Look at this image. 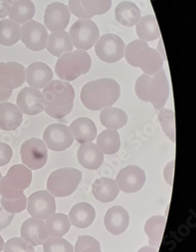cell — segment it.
<instances>
[{
  "mask_svg": "<svg viewBox=\"0 0 196 252\" xmlns=\"http://www.w3.org/2000/svg\"><path fill=\"white\" fill-rule=\"evenodd\" d=\"M4 245H5V243H4L3 239H2V236L0 235V252L3 250Z\"/></svg>",
  "mask_w": 196,
  "mask_h": 252,
  "instance_id": "cell-51",
  "label": "cell"
},
{
  "mask_svg": "<svg viewBox=\"0 0 196 252\" xmlns=\"http://www.w3.org/2000/svg\"><path fill=\"white\" fill-rule=\"evenodd\" d=\"M46 231L50 237H62L71 227V222L67 216L62 213H54L46 219Z\"/></svg>",
  "mask_w": 196,
  "mask_h": 252,
  "instance_id": "cell-33",
  "label": "cell"
},
{
  "mask_svg": "<svg viewBox=\"0 0 196 252\" xmlns=\"http://www.w3.org/2000/svg\"><path fill=\"white\" fill-rule=\"evenodd\" d=\"M13 157V150L7 143L0 142V167L6 165Z\"/></svg>",
  "mask_w": 196,
  "mask_h": 252,
  "instance_id": "cell-44",
  "label": "cell"
},
{
  "mask_svg": "<svg viewBox=\"0 0 196 252\" xmlns=\"http://www.w3.org/2000/svg\"><path fill=\"white\" fill-rule=\"evenodd\" d=\"M146 181L145 172L137 165H129L119 171L116 184L124 193H137L142 189Z\"/></svg>",
  "mask_w": 196,
  "mask_h": 252,
  "instance_id": "cell-12",
  "label": "cell"
},
{
  "mask_svg": "<svg viewBox=\"0 0 196 252\" xmlns=\"http://www.w3.org/2000/svg\"><path fill=\"white\" fill-rule=\"evenodd\" d=\"M151 78L147 75H140L135 83V94L137 97L144 102H149L148 96V88L150 83Z\"/></svg>",
  "mask_w": 196,
  "mask_h": 252,
  "instance_id": "cell-41",
  "label": "cell"
},
{
  "mask_svg": "<svg viewBox=\"0 0 196 252\" xmlns=\"http://www.w3.org/2000/svg\"><path fill=\"white\" fill-rule=\"evenodd\" d=\"M68 9L70 13L79 19H91V17L84 11L81 6L80 0H69Z\"/></svg>",
  "mask_w": 196,
  "mask_h": 252,
  "instance_id": "cell-43",
  "label": "cell"
},
{
  "mask_svg": "<svg viewBox=\"0 0 196 252\" xmlns=\"http://www.w3.org/2000/svg\"><path fill=\"white\" fill-rule=\"evenodd\" d=\"M45 112L54 119H63L72 111L75 93L69 82L51 81L43 89Z\"/></svg>",
  "mask_w": 196,
  "mask_h": 252,
  "instance_id": "cell-2",
  "label": "cell"
},
{
  "mask_svg": "<svg viewBox=\"0 0 196 252\" xmlns=\"http://www.w3.org/2000/svg\"><path fill=\"white\" fill-rule=\"evenodd\" d=\"M173 165H174L173 161L168 163L165 165L163 172L164 179H165L166 183L170 186L172 185V183H173Z\"/></svg>",
  "mask_w": 196,
  "mask_h": 252,
  "instance_id": "cell-47",
  "label": "cell"
},
{
  "mask_svg": "<svg viewBox=\"0 0 196 252\" xmlns=\"http://www.w3.org/2000/svg\"><path fill=\"white\" fill-rule=\"evenodd\" d=\"M35 14V6L31 0H15L8 15L18 25H24L33 20Z\"/></svg>",
  "mask_w": 196,
  "mask_h": 252,
  "instance_id": "cell-28",
  "label": "cell"
},
{
  "mask_svg": "<svg viewBox=\"0 0 196 252\" xmlns=\"http://www.w3.org/2000/svg\"><path fill=\"white\" fill-rule=\"evenodd\" d=\"M73 136L69 128L65 125H50L45 129L43 140L49 149L56 152L65 151L74 142Z\"/></svg>",
  "mask_w": 196,
  "mask_h": 252,
  "instance_id": "cell-11",
  "label": "cell"
},
{
  "mask_svg": "<svg viewBox=\"0 0 196 252\" xmlns=\"http://www.w3.org/2000/svg\"><path fill=\"white\" fill-rule=\"evenodd\" d=\"M77 158L79 164L89 170H96L104 162V154L94 143H83L79 147Z\"/></svg>",
  "mask_w": 196,
  "mask_h": 252,
  "instance_id": "cell-20",
  "label": "cell"
},
{
  "mask_svg": "<svg viewBox=\"0 0 196 252\" xmlns=\"http://www.w3.org/2000/svg\"><path fill=\"white\" fill-rule=\"evenodd\" d=\"M96 217V212L92 205L87 202L78 203L69 212L71 224L76 228L85 229L91 225Z\"/></svg>",
  "mask_w": 196,
  "mask_h": 252,
  "instance_id": "cell-23",
  "label": "cell"
},
{
  "mask_svg": "<svg viewBox=\"0 0 196 252\" xmlns=\"http://www.w3.org/2000/svg\"><path fill=\"white\" fill-rule=\"evenodd\" d=\"M71 13L65 4L53 2L46 7L44 25L50 32L64 31L69 24Z\"/></svg>",
  "mask_w": 196,
  "mask_h": 252,
  "instance_id": "cell-14",
  "label": "cell"
},
{
  "mask_svg": "<svg viewBox=\"0 0 196 252\" xmlns=\"http://www.w3.org/2000/svg\"><path fill=\"white\" fill-rule=\"evenodd\" d=\"M4 252H35L33 245L19 237L11 238L5 244Z\"/></svg>",
  "mask_w": 196,
  "mask_h": 252,
  "instance_id": "cell-39",
  "label": "cell"
},
{
  "mask_svg": "<svg viewBox=\"0 0 196 252\" xmlns=\"http://www.w3.org/2000/svg\"><path fill=\"white\" fill-rule=\"evenodd\" d=\"M12 1H15V0H12Z\"/></svg>",
  "mask_w": 196,
  "mask_h": 252,
  "instance_id": "cell-53",
  "label": "cell"
},
{
  "mask_svg": "<svg viewBox=\"0 0 196 252\" xmlns=\"http://www.w3.org/2000/svg\"><path fill=\"white\" fill-rule=\"evenodd\" d=\"M0 203L4 210L10 214H18L20 212H23L25 210V208H27V198L25 197V195H23L21 198L13 200V201L1 198Z\"/></svg>",
  "mask_w": 196,
  "mask_h": 252,
  "instance_id": "cell-40",
  "label": "cell"
},
{
  "mask_svg": "<svg viewBox=\"0 0 196 252\" xmlns=\"http://www.w3.org/2000/svg\"><path fill=\"white\" fill-rule=\"evenodd\" d=\"M46 49L50 54L60 58L64 54L73 50L69 34L65 31L53 32L48 36Z\"/></svg>",
  "mask_w": 196,
  "mask_h": 252,
  "instance_id": "cell-26",
  "label": "cell"
},
{
  "mask_svg": "<svg viewBox=\"0 0 196 252\" xmlns=\"http://www.w3.org/2000/svg\"><path fill=\"white\" fill-rule=\"evenodd\" d=\"M158 52H159V54L161 56L162 58L163 61H165V50H164V46H163V40L162 39H160V42L158 43Z\"/></svg>",
  "mask_w": 196,
  "mask_h": 252,
  "instance_id": "cell-49",
  "label": "cell"
},
{
  "mask_svg": "<svg viewBox=\"0 0 196 252\" xmlns=\"http://www.w3.org/2000/svg\"><path fill=\"white\" fill-rule=\"evenodd\" d=\"M102 126L109 129L117 130L127 125L128 117L123 110L117 107H106L100 115Z\"/></svg>",
  "mask_w": 196,
  "mask_h": 252,
  "instance_id": "cell-29",
  "label": "cell"
},
{
  "mask_svg": "<svg viewBox=\"0 0 196 252\" xmlns=\"http://www.w3.org/2000/svg\"><path fill=\"white\" fill-rule=\"evenodd\" d=\"M4 178L10 187L24 191L31 185L33 172L24 164H16L8 170Z\"/></svg>",
  "mask_w": 196,
  "mask_h": 252,
  "instance_id": "cell-25",
  "label": "cell"
},
{
  "mask_svg": "<svg viewBox=\"0 0 196 252\" xmlns=\"http://www.w3.org/2000/svg\"><path fill=\"white\" fill-rule=\"evenodd\" d=\"M136 25V32L140 40L152 42L160 38V29L154 15L143 17Z\"/></svg>",
  "mask_w": 196,
  "mask_h": 252,
  "instance_id": "cell-30",
  "label": "cell"
},
{
  "mask_svg": "<svg viewBox=\"0 0 196 252\" xmlns=\"http://www.w3.org/2000/svg\"><path fill=\"white\" fill-rule=\"evenodd\" d=\"M26 208L33 218L46 220L56 212V202L48 191H37L29 196Z\"/></svg>",
  "mask_w": 196,
  "mask_h": 252,
  "instance_id": "cell-9",
  "label": "cell"
},
{
  "mask_svg": "<svg viewBox=\"0 0 196 252\" xmlns=\"http://www.w3.org/2000/svg\"><path fill=\"white\" fill-rule=\"evenodd\" d=\"M44 252H74L73 246L65 239L50 237L43 243Z\"/></svg>",
  "mask_w": 196,
  "mask_h": 252,
  "instance_id": "cell-37",
  "label": "cell"
},
{
  "mask_svg": "<svg viewBox=\"0 0 196 252\" xmlns=\"http://www.w3.org/2000/svg\"><path fill=\"white\" fill-rule=\"evenodd\" d=\"M162 128L165 135L171 141L175 142V117L173 110L163 108L158 113Z\"/></svg>",
  "mask_w": 196,
  "mask_h": 252,
  "instance_id": "cell-35",
  "label": "cell"
},
{
  "mask_svg": "<svg viewBox=\"0 0 196 252\" xmlns=\"http://www.w3.org/2000/svg\"><path fill=\"white\" fill-rule=\"evenodd\" d=\"M69 36L76 49L87 51L96 44L100 38V32L91 19H79L71 25Z\"/></svg>",
  "mask_w": 196,
  "mask_h": 252,
  "instance_id": "cell-6",
  "label": "cell"
},
{
  "mask_svg": "<svg viewBox=\"0 0 196 252\" xmlns=\"http://www.w3.org/2000/svg\"><path fill=\"white\" fill-rule=\"evenodd\" d=\"M13 6L12 0H0V18H5Z\"/></svg>",
  "mask_w": 196,
  "mask_h": 252,
  "instance_id": "cell-46",
  "label": "cell"
},
{
  "mask_svg": "<svg viewBox=\"0 0 196 252\" xmlns=\"http://www.w3.org/2000/svg\"><path fill=\"white\" fill-rule=\"evenodd\" d=\"M69 129L74 139L81 144L94 141L98 133L96 125L87 117H81L74 120Z\"/></svg>",
  "mask_w": 196,
  "mask_h": 252,
  "instance_id": "cell-21",
  "label": "cell"
},
{
  "mask_svg": "<svg viewBox=\"0 0 196 252\" xmlns=\"http://www.w3.org/2000/svg\"><path fill=\"white\" fill-rule=\"evenodd\" d=\"M0 195L2 196V198L13 201L21 198L25 193L24 191L16 189L10 187L3 177L0 180Z\"/></svg>",
  "mask_w": 196,
  "mask_h": 252,
  "instance_id": "cell-42",
  "label": "cell"
},
{
  "mask_svg": "<svg viewBox=\"0 0 196 252\" xmlns=\"http://www.w3.org/2000/svg\"><path fill=\"white\" fill-rule=\"evenodd\" d=\"M75 252H101L100 243L91 236H80L75 244Z\"/></svg>",
  "mask_w": 196,
  "mask_h": 252,
  "instance_id": "cell-38",
  "label": "cell"
},
{
  "mask_svg": "<svg viewBox=\"0 0 196 252\" xmlns=\"http://www.w3.org/2000/svg\"><path fill=\"white\" fill-rule=\"evenodd\" d=\"M97 146L102 153L113 155L117 153L121 147V140L116 130L105 129L100 132L97 139Z\"/></svg>",
  "mask_w": 196,
  "mask_h": 252,
  "instance_id": "cell-31",
  "label": "cell"
},
{
  "mask_svg": "<svg viewBox=\"0 0 196 252\" xmlns=\"http://www.w3.org/2000/svg\"><path fill=\"white\" fill-rule=\"evenodd\" d=\"M83 173L77 168H62L50 174L46 188L55 197H68L77 189Z\"/></svg>",
  "mask_w": 196,
  "mask_h": 252,
  "instance_id": "cell-5",
  "label": "cell"
},
{
  "mask_svg": "<svg viewBox=\"0 0 196 252\" xmlns=\"http://www.w3.org/2000/svg\"><path fill=\"white\" fill-rule=\"evenodd\" d=\"M13 90L0 89V102L7 101L11 97Z\"/></svg>",
  "mask_w": 196,
  "mask_h": 252,
  "instance_id": "cell-48",
  "label": "cell"
},
{
  "mask_svg": "<svg viewBox=\"0 0 196 252\" xmlns=\"http://www.w3.org/2000/svg\"><path fill=\"white\" fill-rule=\"evenodd\" d=\"M95 52L102 62L116 63L124 57L125 44L118 35L108 33L98 38L95 44Z\"/></svg>",
  "mask_w": 196,
  "mask_h": 252,
  "instance_id": "cell-8",
  "label": "cell"
},
{
  "mask_svg": "<svg viewBox=\"0 0 196 252\" xmlns=\"http://www.w3.org/2000/svg\"><path fill=\"white\" fill-rule=\"evenodd\" d=\"M18 107L21 112L27 115H37L44 111V99L39 90L25 87L17 97Z\"/></svg>",
  "mask_w": 196,
  "mask_h": 252,
  "instance_id": "cell-15",
  "label": "cell"
},
{
  "mask_svg": "<svg viewBox=\"0 0 196 252\" xmlns=\"http://www.w3.org/2000/svg\"><path fill=\"white\" fill-rule=\"evenodd\" d=\"M81 6L90 17L103 15L112 7V0H80Z\"/></svg>",
  "mask_w": 196,
  "mask_h": 252,
  "instance_id": "cell-36",
  "label": "cell"
},
{
  "mask_svg": "<svg viewBox=\"0 0 196 252\" xmlns=\"http://www.w3.org/2000/svg\"><path fill=\"white\" fill-rule=\"evenodd\" d=\"M21 39V27L10 19L0 21V45L11 46Z\"/></svg>",
  "mask_w": 196,
  "mask_h": 252,
  "instance_id": "cell-34",
  "label": "cell"
},
{
  "mask_svg": "<svg viewBox=\"0 0 196 252\" xmlns=\"http://www.w3.org/2000/svg\"><path fill=\"white\" fill-rule=\"evenodd\" d=\"M1 179H2V174L0 172V180H1Z\"/></svg>",
  "mask_w": 196,
  "mask_h": 252,
  "instance_id": "cell-52",
  "label": "cell"
},
{
  "mask_svg": "<svg viewBox=\"0 0 196 252\" xmlns=\"http://www.w3.org/2000/svg\"><path fill=\"white\" fill-rule=\"evenodd\" d=\"M125 58L130 65L140 67L144 75L153 76L163 67V60L159 52L144 41L137 39L127 45Z\"/></svg>",
  "mask_w": 196,
  "mask_h": 252,
  "instance_id": "cell-3",
  "label": "cell"
},
{
  "mask_svg": "<svg viewBox=\"0 0 196 252\" xmlns=\"http://www.w3.org/2000/svg\"><path fill=\"white\" fill-rule=\"evenodd\" d=\"M91 65L92 61L88 53L77 50L64 54L58 58L55 73L62 80L71 82L88 73Z\"/></svg>",
  "mask_w": 196,
  "mask_h": 252,
  "instance_id": "cell-4",
  "label": "cell"
},
{
  "mask_svg": "<svg viewBox=\"0 0 196 252\" xmlns=\"http://www.w3.org/2000/svg\"><path fill=\"white\" fill-rule=\"evenodd\" d=\"M116 20L124 27H133L140 19V10L136 4L124 1L118 4L115 10Z\"/></svg>",
  "mask_w": 196,
  "mask_h": 252,
  "instance_id": "cell-27",
  "label": "cell"
},
{
  "mask_svg": "<svg viewBox=\"0 0 196 252\" xmlns=\"http://www.w3.org/2000/svg\"><path fill=\"white\" fill-rule=\"evenodd\" d=\"M169 95V86L167 76L163 69L151 78L148 96L156 111L163 108Z\"/></svg>",
  "mask_w": 196,
  "mask_h": 252,
  "instance_id": "cell-13",
  "label": "cell"
},
{
  "mask_svg": "<svg viewBox=\"0 0 196 252\" xmlns=\"http://www.w3.org/2000/svg\"><path fill=\"white\" fill-rule=\"evenodd\" d=\"M165 218L164 216H154L147 220L144 231L148 237V244L155 249L160 247L165 229Z\"/></svg>",
  "mask_w": 196,
  "mask_h": 252,
  "instance_id": "cell-32",
  "label": "cell"
},
{
  "mask_svg": "<svg viewBox=\"0 0 196 252\" xmlns=\"http://www.w3.org/2000/svg\"><path fill=\"white\" fill-rule=\"evenodd\" d=\"M21 161L31 170H38L45 166L48 158V151L44 142L32 138L24 142L21 147Z\"/></svg>",
  "mask_w": 196,
  "mask_h": 252,
  "instance_id": "cell-7",
  "label": "cell"
},
{
  "mask_svg": "<svg viewBox=\"0 0 196 252\" xmlns=\"http://www.w3.org/2000/svg\"><path fill=\"white\" fill-rule=\"evenodd\" d=\"M48 32L44 25L37 21H28L21 29V40L32 51L44 50L47 44Z\"/></svg>",
  "mask_w": 196,
  "mask_h": 252,
  "instance_id": "cell-10",
  "label": "cell"
},
{
  "mask_svg": "<svg viewBox=\"0 0 196 252\" xmlns=\"http://www.w3.org/2000/svg\"><path fill=\"white\" fill-rule=\"evenodd\" d=\"M21 236L33 247L42 245L48 237L44 221L35 218L25 220L21 225Z\"/></svg>",
  "mask_w": 196,
  "mask_h": 252,
  "instance_id": "cell-17",
  "label": "cell"
},
{
  "mask_svg": "<svg viewBox=\"0 0 196 252\" xmlns=\"http://www.w3.org/2000/svg\"><path fill=\"white\" fill-rule=\"evenodd\" d=\"M14 218V214H10L4 210L0 203V231L9 226Z\"/></svg>",
  "mask_w": 196,
  "mask_h": 252,
  "instance_id": "cell-45",
  "label": "cell"
},
{
  "mask_svg": "<svg viewBox=\"0 0 196 252\" xmlns=\"http://www.w3.org/2000/svg\"><path fill=\"white\" fill-rule=\"evenodd\" d=\"M25 67L18 62H0V89L14 90L25 81Z\"/></svg>",
  "mask_w": 196,
  "mask_h": 252,
  "instance_id": "cell-16",
  "label": "cell"
},
{
  "mask_svg": "<svg viewBox=\"0 0 196 252\" xmlns=\"http://www.w3.org/2000/svg\"><path fill=\"white\" fill-rule=\"evenodd\" d=\"M104 225L107 230L113 235H119L129 226L130 216L125 208L113 206L109 208L104 216Z\"/></svg>",
  "mask_w": 196,
  "mask_h": 252,
  "instance_id": "cell-19",
  "label": "cell"
},
{
  "mask_svg": "<svg viewBox=\"0 0 196 252\" xmlns=\"http://www.w3.org/2000/svg\"><path fill=\"white\" fill-rule=\"evenodd\" d=\"M52 70L42 62H34L25 70V79L32 88L44 89L53 79Z\"/></svg>",
  "mask_w": 196,
  "mask_h": 252,
  "instance_id": "cell-18",
  "label": "cell"
},
{
  "mask_svg": "<svg viewBox=\"0 0 196 252\" xmlns=\"http://www.w3.org/2000/svg\"><path fill=\"white\" fill-rule=\"evenodd\" d=\"M23 115L18 106L9 102L0 104V128L4 131H13L19 128Z\"/></svg>",
  "mask_w": 196,
  "mask_h": 252,
  "instance_id": "cell-22",
  "label": "cell"
},
{
  "mask_svg": "<svg viewBox=\"0 0 196 252\" xmlns=\"http://www.w3.org/2000/svg\"><path fill=\"white\" fill-rule=\"evenodd\" d=\"M138 252H157V249H155L152 246H145L141 248Z\"/></svg>",
  "mask_w": 196,
  "mask_h": 252,
  "instance_id": "cell-50",
  "label": "cell"
},
{
  "mask_svg": "<svg viewBox=\"0 0 196 252\" xmlns=\"http://www.w3.org/2000/svg\"><path fill=\"white\" fill-rule=\"evenodd\" d=\"M119 187L116 180L110 178H100L94 183L92 187L93 195L101 203H109L114 201L119 195Z\"/></svg>",
  "mask_w": 196,
  "mask_h": 252,
  "instance_id": "cell-24",
  "label": "cell"
},
{
  "mask_svg": "<svg viewBox=\"0 0 196 252\" xmlns=\"http://www.w3.org/2000/svg\"><path fill=\"white\" fill-rule=\"evenodd\" d=\"M121 94L120 86L109 78L87 82L81 91V101L87 109L99 111L112 107L118 101Z\"/></svg>",
  "mask_w": 196,
  "mask_h": 252,
  "instance_id": "cell-1",
  "label": "cell"
}]
</instances>
